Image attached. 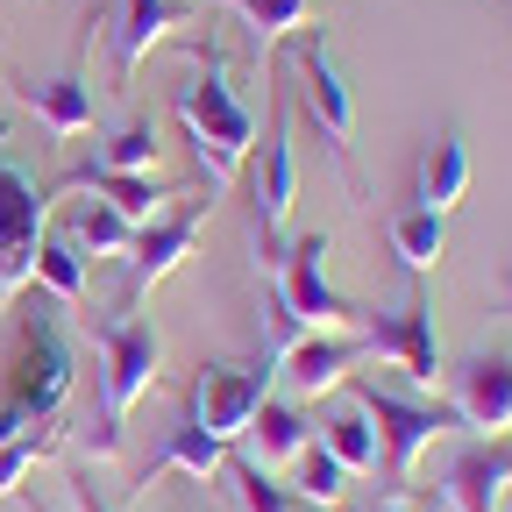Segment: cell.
<instances>
[{
    "instance_id": "6da1fadb",
    "label": "cell",
    "mask_w": 512,
    "mask_h": 512,
    "mask_svg": "<svg viewBox=\"0 0 512 512\" xmlns=\"http://www.w3.org/2000/svg\"><path fill=\"white\" fill-rule=\"evenodd\" d=\"M178 121H185V136H192L200 171H207V200H221V192L235 185V171H242V157H249V143H256V114H249V100L228 79L221 43L200 50V79L178 93Z\"/></svg>"
},
{
    "instance_id": "7a4b0ae2",
    "label": "cell",
    "mask_w": 512,
    "mask_h": 512,
    "mask_svg": "<svg viewBox=\"0 0 512 512\" xmlns=\"http://www.w3.org/2000/svg\"><path fill=\"white\" fill-rule=\"evenodd\" d=\"M86 335H93V356H100V406H107V434H100V456L121 448V420L136 413V399L157 384V363H164V328L143 313H121V320H93L86 313Z\"/></svg>"
},
{
    "instance_id": "3957f363",
    "label": "cell",
    "mask_w": 512,
    "mask_h": 512,
    "mask_svg": "<svg viewBox=\"0 0 512 512\" xmlns=\"http://www.w3.org/2000/svg\"><path fill=\"white\" fill-rule=\"evenodd\" d=\"M328 249H335V235H328V228H306V235H292V242H285L278 271L264 278V285H278L285 313L299 320L306 335H349L356 320H363V313L328 285Z\"/></svg>"
},
{
    "instance_id": "277c9868",
    "label": "cell",
    "mask_w": 512,
    "mask_h": 512,
    "mask_svg": "<svg viewBox=\"0 0 512 512\" xmlns=\"http://www.w3.org/2000/svg\"><path fill=\"white\" fill-rule=\"evenodd\" d=\"M72 349H64V335H57V320L36 306L29 320H22V349H15V370H8V413L22 420V427H36V420H64V399H72Z\"/></svg>"
},
{
    "instance_id": "5b68a950",
    "label": "cell",
    "mask_w": 512,
    "mask_h": 512,
    "mask_svg": "<svg viewBox=\"0 0 512 512\" xmlns=\"http://www.w3.org/2000/svg\"><path fill=\"white\" fill-rule=\"evenodd\" d=\"M292 72H299V93H306V121L328 136V150H335V164H342V178H349V192H363V171H356V100H349V79H342V64H335V50H328V36H313V29H299L292 36Z\"/></svg>"
},
{
    "instance_id": "8992f818",
    "label": "cell",
    "mask_w": 512,
    "mask_h": 512,
    "mask_svg": "<svg viewBox=\"0 0 512 512\" xmlns=\"http://www.w3.org/2000/svg\"><path fill=\"white\" fill-rule=\"evenodd\" d=\"M50 221V192L22 157H0V313L15 306V292L36 278V249Z\"/></svg>"
},
{
    "instance_id": "52a82bcc",
    "label": "cell",
    "mask_w": 512,
    "mask_h": 512,
    "mask_svg": "<svg viewBox=\"0 0 512 512\" xmlns=\"http://www.w3.org/2000/svg\"><path fill=\"white\" fill-rule=\"evenodd\" d=\"M292 200H299L292 121H285V107H271V136H264V157H256V185H249V228H256V271H264V278L278 271V256H285Z\"/></svg>"
},
{
    "instance_id": "ba28073f",
    "label": "cell",
    "mask_w": 512,
    "mask_h": 512,
    "mask_svg": "<svg viewBox=\"0 0 512 512\" xmlns=\"http://www.w3.org/2000/svg\"><path fill=\"white\" fill-rule=\"evenodd\" d=\"M356 406L370 413V427H377V441H384L392 491L406 498V491H413V470H420V448H427L434 434L456 427V413H448V406H420V399H399V392H377V384H363Z\"/></svg>"
},
{
    "instance_id": "9c48e42d",
    "label": "cell",
    "mask_w": 512,
    "mask_h": 512,
    "mask_svg": "<svg viewBox=\"0 0 512 512\" xmlns=\"http://www.w3.org/2000/svg\"><path fill=\"white\" fill-rule=\"evenodd\" d=\"M271 377H278L271 356L264 363H207L200 377H192V413L185 420H200L221 441H242V427L256 420V406L271 399Z\"/></svg>"
},
{
    "instance_id": "30bf717a",
    "label": "cell",
    "mask_w": 512,
    "mask_h": 512,
    "mask_svg": "<svg viewBox=\"0 0 512 512\" xmlns=\"http://www.w3.org/2000/svg\"><path fill=\"white\" fill-rule=\"evenodd\" d=\"M363 349L384 356V363H399L413 392H434V384L448 377V370H441V342H434V299H427V292H413L399 313L363 320Z\"/></svg>"
},
{
    "instance_id": "8fae6325",
    "label": "cell",
    "mask_w": 512,
    "mask_h": 512,
    "mask_svg": "<svg viewBox=\"0 0 512 512\" xmlns=\"http://www.w3.org/2000/svg\"><path fill=\"white\" fill-rule=\"evenodd\" d=\"M448 413H456V427L498 441L512 427V349H477L448 370Z\"/></svg>"
},
{
    "instance_id": "7c38bea8",
    "label": "cell",
    "mask_w": 512,
    "mask_h": 512,
    "mask_svg": "<svg viewBox=\"0 0 512 512\" xmlns=\"http://www.w3.org/2000/svg\"><path fill=\"white\" fill-rule=\"evenodd\" d=\"M214 214V200H200V207H185V214H157V221H143L136 228V242H128V292H150V285H164L185 256H192V242H200V221Z\"/></svg>"
},
{
    "instance_id": "4fadbf2b",
    "label": "cell",
    "mask_w": 512,
    "mask_h": 512,
    "mask_svg": "<svg viewBox=\"0 0 512 512\" xmlns=\"http://www.w3.org/2000/svg\"><path fill=\"white\" fill-rule=\"evenodd\" d=\"M512 505V456L491 441L463 448L441 477V512H505Z\"/></svg>"
},
{
    "instance_id": "5bb4252c",
    "label": "cell",
    "mask_w": 512,
    "mask_h": 512,
    "mask_svg": "<svg viewBox=\"0 0 512 512\" xmlns=\"http://www.w3.org/2000/svg\"><path fill=\"white\" fill-rule=\"evenodd\" d=\"M356 356H370L363 335H299L278 356V377L292 384V399H320V392H335V384L356 370Z\"/></svg>"
},
{
    "instance_id": "9a60e30c",
    "label": "cell",
    "mask_w": 512,
    "mask_h": 512,
    "mask_svg": "<svg viewBox=\"0 0 512 512\" xmlns=\"http://www.w3.org/2000/svg\"><path fill=\"white\" fill-rule=\"evenodd\" d=\"M178 29H185L178 0H121V15H114V79L128 86V79L143 72V57L164 50Z\"/></svg>"
},
{
    "instance_id": "2e32d148",
    "label": "cell",
    "mask_w": 512,
    "mask_h": 512,
    "mask_svg": "<svg viewBox=\"0 0 512 512\" xmlns=\"http://www.w3.org/2000/svg\"><path fill=\"white\" fill-rule=\"evenodd\" d=\"M72 192H93V200H107L121 221H136V228L157 221L164 200H178L157 171H100V164H79V171H72Z\"/></svg>"
},
{
    "instance_id": "e0dca14e",
    "label": "cell",
    "mask_w": 512,
    "mask_h": 512,
    "mask_svg": "<svg viewBox=\"0 0 512 512\" xmlns=\"http://www.w3.org/2000/svg\"><path fill=\"white\" fill-rule=\"evenodd\" d=\"M463 192H470V150H463V128H441V136L427 143L420 157V178H413V207L427 214H456L463 207Z\"/></svg>"
},
{
    "instance_id": "ac0fdd59",
    "label": "cell",
    "mask_w": 512,
    "mask_h": 512,
    "mask_svg": "<svg viewBox=\"0 0 512 512\" xmlns=\"http://www.w3.org/2000/svg\"><path fill=\"white\" fill-rule=\"evenodd\" d=\"M171 470L200 477V484H207V477H221V470H228V441H221V434H207L200 420H178V427H171V441L143 463V491H150L157 477H171Z\"/></svg>"
},
{
    "instance_id": "d6986e66",
    "label": "cell",
    "mask_w": 512,
    "mask_h": 512,
    "mask_svg": "<svg viewBox=\"0 0 512 512\" xmlns=\"http://www.w3.org/2000/svg\"><path fill=\"white\" fill-rule=\"evenodd\" d=\"M22 100H29V114L50 128L57 143H64V136H86V128H93V86H86L79 72L29 79V86H22Z\"/></svg>"
},
{
    "instance_id": "ffe728a7",
    "label": "cell",
    "mask_w": 512,
    "mask_h": 512,
    "mask_svg": "<svg viewBox=\"0 0 512 512\" xmlns=\"http://www.w3.org/2000/svg\"><path fill=\"white\" fill-rule=\"evenodd\" d=\"M242 441H249V463H256V470H278V463H292L299 448L313 441V427H306V413H299L292 399H264V406H256V420L242 427Z\"/></svg>"
},
{
    "instance_id": "44dd1931",
    "label": "cell",
    "mask_w": 512,
    "mask_h": 512,
    "mask_svg": "<svg viewBox=\"0 0 512 512\" xmlns=\"http://www.w3.org/2000/svg\"><path fill=\"white\" fill-rule=\"evenodd\" d=\"M320 448L349 470V477H363V470H377L384 463V441H377V427H370V413L349 399V406H335L328 420H320Z\"/></svg>"
},
{
    "instance_id": "7402d4cb",
    "label": "cell",
    "mask_w": 512,
    "mask_h": 512,
    "mask_svg": "<svg viewBox=\"0 0 512 512\" xmlns=\"http://www.w3.org/2000/svg\"><path fill=\"white\" fill-rule=\"evenodd\" d=\"M392 256L413 271V278H427L434 264H441V249H448V221L441 214H427V207H406V214H392Z\"/></svg>"
},
{
    "instance_id": "603a6c76",
    "label": "cell",
    "mask_w": 512,
    "mask_h": 512,
    "mask_svg": "<svg viewBox=\"0 0 512 512\" xmlns=\"http://www.w3.org/2000/svg\"><path fill=\"white\" fill-rule=\"evenodd\" d=\"M64 242H72L79 256H128V242H136V221H121L107 200H79L72 221H64Z\"/></svg>"
},
{
    "instance_id": "cb8c5ba5",
    "label": "cell",
    "mask_w": 512,
    "mask_h": 512,
    "mask_svg": "<svg viewBox=\"0 0 512 512\" xmlns=\"http://www.w3.org/2000/svg\"><path fill=\"white\" fill-rule=\"evenodd\" d=\"M285 470H292V484H285V491H292V498H313V505H335V498L349 491V470H342L320 441H306Z\"/></svg>"
},
{
    "instance_id": "d4e9b609",
    "label": "cell",
    "mask_w": 512,
    "mask_h": 512,
    "mask_svg": "<svg viewBox=\"0 0 512 512\" xmlns=\"http://www.w3.org/2000/svg\"><path fill=\"white\" fill-rule=\"evenodd\" d=\"M228 8H242V22H249L256 50H278V43H292V36L306 29L313 0H228Z\"/></svg>"
},
{
    "instance_id": "484cf974",
    "label": "cell",
    "mask_w": 512,
    "mask_h": 512,
    "mask_svg": "<svg viewBox=\"0 0 512 512\" xmlns=\"http://www.w3.org/2000/svg\"><path fill=\"white\" fill-rule=\"evenodd\" d=\"M36 278H43L64 306H86V256L64 242V235H43V249H36Z\"/></svg>"
},
{
    "instance_id": "4316f807",
    "label": "cell",
    "mask_w": 512,
    "mask_h": 512,
    "mask_svg": "<svg viewBox=\"0 0 512 512\" xmlns=\"http://www.w3.org/2000/svg\"><path fill=\"white\" fill-rule=\"evenodd\" d=\"M57 441H64V427H57V420H36V427H22L15 441H0V498H8V491H15L43 456H50V448H57Z\"/></svg>"
},
{
    "instance_id": "83f0119b",
    "label": "cell",
    "mask_w": 512,
    "mask_h": 512,
    "mask_svg": "<svg viewBox=\"0 0 512 512\" xmlns=\"http://www.w3.org/2000/svg\"><path fill=\"white\" fill-rule=\"evenodd\" d=\"M157 150H164V143H157V121H128L114 143H100L93 164H100V171H157Z\"/></svg>"
},
{
    "instance_id": "f1b7e54d",
    "label": "cell",
    "mask_w": 512,
    "mask_h": 512,
    "mask_svg": "<svg viewBox=\"0 0 512 512\" xmlns=\"http://www.w3.org/2000/svg\"><path fill=\"white\" fill-rule=\"evenodd\" d=\"M235 498H242V512H292V491L271 484L256 463H235Z\"/></svg>"
},
{
    "instance_id": "f546056e",
    "label": "cell",
    "mask_w": 512,
    "mask_h": 512,
    "mask_svg": "<svg viewBox=\"0 0 512 512\" xmlns=\"http://www.w3.org/2000/svg\"><path fill=\"white\" fill-rule=\"evenodd\" d=\"M72 498H79V512H107V505L93 498V484H86V477H72Z\"/></svg>"
},
{
    "instance_id": "4dcf8cb0",
    "label": "cell",
    "mask_w": 512,
    "mask_h": 512,
    "mask_svg": "<svg viewBox=\"0 0 512 512\" xmlns=\"http://www.w3.org/2000/svg\"><path fill=\"white\" fill-rule=\"evenodd\" d=\"M384 512H434V505H406V498H392V505H384Z\"/></svg>"
},
{
    "instance_id": "1f68e13d",
    "label": "cell",
    "mask_w": 512,
    "mask_h": 512,
    "mask_svg": "<svg viewBox=\"0 0 512 512\" xmlns=\"http://www.w3.org/2000/svg\"><path fill=\"white\" fill-rule=\"evenodd\" d=\"M505 285H512V278H505Z\"/></svg>"
}]
</instances>
